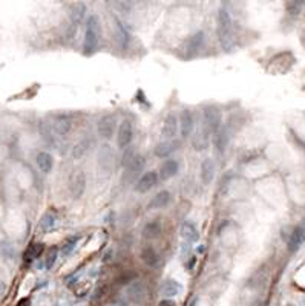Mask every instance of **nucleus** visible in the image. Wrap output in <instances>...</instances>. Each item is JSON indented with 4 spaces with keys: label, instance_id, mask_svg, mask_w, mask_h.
<instances>
[{
    "label": "nucleus",
    "instance_id": "6ab92c4d",
    "mask_svg": "<svg viewBox=\"0 0 305 306\" xmlns=\"http://www.w3.org/2000/svg\"><path fill=\"white\" fill-rule=\"evenodd\" d=\"M126 294H128V299L133 303H140L144 295H146V288H144V283L141 280H135L132 282L129 287H128V291H126Z\"/></svg>",
    "mask_w": 305,
    "mask_h": 306
},
{
    "label": "nucleus",
    "instance_id": "58836bf2",
    "mask_svg": "<svg viewBox=\"0 0 305 306\" xmlns=\"http://www.w3.org/2000/svg\"><path fill=\"white\" fill-rule=\"evenodd\" d=\"M158 306H175V302H173L172 299H163V300L158 303Z\"/></svg>",
    "mask_w": 305,
    "mask_h": 306
},
{
    "label": "nucleus",
    "instance_id": "f03ea898",
    "mask_svg": "<svg viewBox=\"0 0 305 306\" xmlns=\"http://www.w3.org/2000/svg\"><path fill=\"white\" fill-rule=\"evenodd\" d=\"M100 37H101L100 18L95 14H92L88 17L86 22V36H85V43H83V54L92 55L98 49Z\"/></svg>",
    "mask_w": 305,
    "mask_h": 306
},
{
    "label": "nucleus",
    "instance_id": "c85d7f7f",
    "mask_svg": "<svg viewBox=\"0 0 305 306\" xmlns=\"http://www.w3.org/2000/svg\"><path fill=\"white\" fill-rule=\"evenodd\" d=\"M45 251V245L41 242H34L28 247V250L25 251V260L26 262H33L36 259H38L41 256V252Z\"/></svg>",
    "mask_w": 305,
    "mask_h": 306
},
{
    "label": "nucleus",
    "instance_id": "a878e982",
    "mask_svg": "<svg viewBox=\"0 0 305 306\" xmlns=\"http://www.w3.org/2000/svg\"><path fill=\"white\" fill-rule=\"evenodd\" d=\"M181 236L184 237L186 242L192 244V242H198L199 240V231H198L195 224L186 220V222L181 225Z\"/></svg>",
    "mask_w": 305,
    "mask_h": 306
},
{
    "label": "nucleus",
    "instance_id": "6e6552de",
    "mask_svg": "<svg viewBox=\"0 0 305 306\" xmlns=\"http://www.w3.org/2000/svg\"><path fill=\"white\" fill-rule=\"evenodd\" d=\"M132 140H133V126L129 120H124L121 121L117 130V145L121 150H124L131 145Z\"/></svg>",
    "mask_w": 305,
    "mask_h": 306
},
{
    "label": "nucleus",
    "instance_id": "4be33fe9",
    "mask_svg": "<svg viewBox=\"0 0 305 306\" xmlns=\"http://www.w3.org/2000/svg\"><path fill=\"white\" fill-rule=\"evenodd\" d=\"M161 224H160V220H151V222H147L143 230H141V236L143 239L146 240H153L156 237H160L161 236Z\"/></svg>",
    "mask_w": 305,
    "mask_h": 306
},
{
    "label": "nucleus",
    "instance_id": "dca6fc26",
    "mask_svg": "<svg viewBox=\"0 0 305 306\" xmlns=\"http://www.w3.org/2000/svg\"><path fill=\"white\" fill-rule=\"evenodd\" d=\"M115 41L120 49H126L131 41V33L118 18H115Z\"/></svg>",
    "mask_w": 305,
    "mask_h": 306
},
{
    "label": "nucleus",
    "instance_id": "0eeeda50",
    "mask_svg": "<svg viewBox=\"0 0 305 306\" xmlns=\"http://www.w3.org/2000/svg\"><path fill=\"white\" fill-rule=\"evenodd\" d=\"M158 182H160L158 172L151 170V172L143 173L138 178V181H136V184L133 185V188H135V192H138V193H147V192H151V190L156 184H158Z\"/></svg>",
    "mask_w": 305,
    "mask_h": 306
},
{
    "label": "nucleus",
    "instance_id": "f257e3e1",
    "mask_svg": "<svg viewBox=\"0 0 305 306\" xmlns=\"http://www.w3.org/2000/svg\"><path fill=\"white\" fill-rule=\"evenodd\" d=\"M218 38L224 51L230 52L235 48V37H233V18L227 8H219L218 11Z\"/></svg>",
    "mask_w": 305,
    "mask_h": 306
},
{
    "label": "nucleus",
    "instance_id": "423d86ee",
    "mask_svg": "<svg viewBox=\"0 0 305 306\" xmlns=\"http://www.w3.org/2000/svg\"><path fill=\"white\" fill-rule=\"evenodd\" d=\"M115 129H117V117L112 113H106L98 120L97 124V132L101 136L103 140H111L112 135L115 133Z\"/></svg>",
    "mask_w": 305,
    "mask_h": 306
},
{
    "label": "nucleus",
    "instance_id": "412c9836",
    "mask_svg": "<svg viewBox=\"0 0 305 306\" xmlns=\"http://www.w3.org/2000/svg\"><path fill=\"white\" fill-rule=\"evenodd\" d=\"M140 256H141V260L144 262V265L149 267V268H155L160 263L158 252H156V250L152 245H146L141 250V254Z\"/></svg>",
    "mask_w": 305,
    "mask_h": 306
},
{
    "label": "nucleus",
    "instance_id": "bb28decb",
    "mask_svg": "<svg viewBox=\"0 0 305 306\" xmlns=\"http://www.w3.org/2000/svg\"><path fill=\"white\" fill-rule=\"evenodd\" d=\"M91 147H92V140L91 138L80 140L76 145L72 147V158L74 160H81L83 156L89 153Z\"/></svg>",
    "mask_w": 305,
    "mask_h": 306
},
{
    "label": "nucleus",
    "instance_id": "39448f33",
    "mask_svg": "<svg viewBox=\"0 0 305 306\" xmlns=\"http://www.w3.org/2000/svg\"><path fill=\"white\" fill-rule=\"evenodd\" d=\"M204 33L203 31H198V33H195L193 36H191L189 38H186V41L183 43L181 49L184 52V57L186 58H192L198 54V51L201 49L203 43H204Z\"/></svg>",
    "mask_w": 305,
    "mask_h": 306
},
{
    "label": "nucleus",
    "instance_id": "a211bd4d",
    "mask_svg": "<svg viewBox=\"0 0 305 306\" xmlns=\"http://www.w3.org/2000/svg\"><path fill=\"white\" fill-rule=\"evenodd\" d=\"M230 143V132L227 127H221L213 133V145L218 153H224Z\"/></svg>",
    "mask_w": 305,
    "mask_h": 306
},
{
    "label": "nucleus",
    "instance_id": "9d476101",
    "mask_svg": "<svg viewBox=\"0 0 305 306\" xmlns=\"http://www.w3.org/2000/svg\"><path fill=\"white\" fill-rule=\"evenodd\" d=\"M304 244H305V220L291 231V234L287 240V248L290 252H296Z\"/></svg>",
    "mask_w": 305,
    "mask_h": 306
},
{
    "label": "nucleus",
    "instance_id": "2eb2a0df",
    "mask_svg": "<svg viewBox=\"0 0 305 306\" xmlns=\"http://www.w3.org/2000/svg\"><path fill=\"white\" fill-rule=\"evenodd\" d=\"M181 292H183V285L173 279L164 280L160 287V294L164 299H173L176 295H180Z\"/></svg>",
    "mask_w": 305,
    "mask_h": 306
},
{
    "label": "nucleus",
    "instance_id": "9b49d317",
    "mask_svg": "<svg viewBox=\"0 0 305 306\" xmlns=\"http://www.w3.org/2000/svg\"><path fill=\"white\" fill-rule=\"evenodd\" d=\"M178 130H180V120L176 118L175 113H169L164 118L163 127H161V135L167 141H171V140H175Z\"/></svg>",
    "mask_w": 305,
    "mask_h": 306
},
{
    "label": "nucleus",
    "instance_id": "79ce46f5",
    "mask_svg": "<svg viewBox=\"0 0 305 306\" xmlns=\"http://www.w3.org/2000/svg\"><path fill=\"white\" fill-rule=\"evenodd\" d=\"M29 299H23V300H20L19 302V306H29Z\"/></svg>",
    "mask_w": 305,
    "mask_h": 306
},
{
    "label": "nucleus",
    "instance_id": "a19ab883",
    "mask_svg": "<svg viewBox=\"0 0 305 306\" xmlns=\"http://www.w3.org/2000/svg\"><path fill=\"white\" fill-rule=\"evenodd\" d=\"M114 306H128V303H126L124 299H118V300H115Z\"/></svg>",
    "mask_w": 305,
    "mask_h": 306
},
{
    "label": "nucleus",
    "instance_id": "7ed1b4c3",
    "mask_svg": "<svg viewBox=\"0 0 305 306\" xmlns=\"http://www.w3.org/2000/svg\"><path fill=\"white\" fill-rule=\"evenodd\" d=\"M144 158L141 155H136L132 162L124 167V172H123V178H121V182L124 185H129V184H136V181H138V176L143 173V168H144Z\"/></svg>",
    "mask_w": 305,
    "mask_h": 306
},
{
    "label": "nucleus",
    "instance_id": "cd10ccee",
    "mask_svg": "<svg viewBox=\"0 0 305 306\" xmlns=\"http://www.w3.org/2000/svg\"><path fill=\"white\" fill-rule=\"evenodd\" d=\"M36 162L41 172L49 173L52 170V167H54V158H52L51 153H48V152H40L36 156Z\"/></svg>",
    "mask_w": 305,
    "mask_h": 306
},
{
    "label": "nucleus",
    "instance_id": "aec40b11",
    "mask_svg": "<svg viewBox=\"0 0 305 306\" xmlns=\"http://www.w3.org/2000/svg\"><path fill=\"white\" fill-rule=\"evenodd\" d=\"M172 200V195L171 192H167V190H163V192L156 193L152 199L151 202L147 204V210H158V208H164L171 204Z\"/></svg>",
    "mask_w": 305,
    "mask_h": 306
},
{
    "label": "nucleus",
    "instance_id": "37998d69",
    "mask_svg": "<svg viewBox=\"0 0 305 306\" xmlns=\"http://www.w3.org/2000/svg\"><path fill=\"white\" fill-rule=\"evenodd\" d=\"M204 251V247L201 245V247H199V248H196V252H198V254H201V252Z\"/></svg>",
    "mask_w": 305,
    "mask_h": 306
},
{
    "label": "nucleus",
    "instance_id": "7c9ffc66",
    "mask_svg": "<svg viewBox=\"0 0 305 306\" xmlns=\"http://www.w3.org/2000/svg\"><path fill=\"white\" fill-rule=\"evenodd\" d=\"M71 129H72V123L66 117H60L54 121V130L57 135H61V136L68 135L71 132Z\"/></svg>",
    "mask_w": 305,
    "mask_h": 306
},
{
    "label": "nucleus",
    "instance_id": "c9c22d12",
    "mask_svg": "<svg viewBox=\"0 0 305 306\" xmlns=\"http://www.w3.org/2000/svg\"><path fill=\"white\" fill-rule=\"evenodd\" d=\"M91 289V283L89 282H85L83 283V287L78 288V287H74V294L78 295V297H83V295H86Z\"/></svg>",
    "mask_w": 305,
    "mask_h": 306
},
{
    "label": "nucleus",
    "instance_id": "2f4dec72",
    "mask_svg": "<svg viewBox=\"0 0 305 306\" xmlns=\"http://www.w3.org/2000/svg\"><path fill=\"white\" fill-rule=\"evenodd\" d=\"M78 240H80V236H69L65 242H63V245H61V250H60L61 256H69L71 252L76 250Z\"/></svg>",
    "mask_w": 305,
    "mask_h": 306
},
{
    "label": "nucleus",
    "instance_id": "f704fd0d",
    "mask_svg": "<svg viewBox=\"0 0 305 306\" xmlns=\"http://www.w3.org/2000/svg\"><path fill=\"white\" fill-rule=\"evenodd\" d=\"M302 6H304V2H288L287 3V11H288L290 16H299Z\"/></svg>",
    "mask_w": 305,
    "mask_h": 306
},
{
    "label": "nucleus",
    "instance_id": "e433bc0d",
    "mask_svg": "<svg viewBox=\"0 0 305 306\" xmlns=\"http://www.w3.org/2000/svg\"><path fill=\"white\" fill-rule=\"evenodd\" d=\"M78 279H80V272H74V274H71V276H68L66 277V285L69 288H72L74 285H77V282H78Z\"/></svg>",
    "mask_w": 305,
    "mask_h": 306
},
{
    "label": "nucleus",
    "instance_id": "72a5a7b5",
    "mask_svg": "<svg viewBox=\"0 0 305 306\" xmlns=\"http://www.w3.org/2000/svg\"><path fill=\"white\" fill-rule=\"evenodd\" d=\"M58 257V248L57 247H52L48 252V256H46V260H45V267L46 270H51L52 267L56 265V260Z\"/></svg>",
    "mask_w": 305,
    "mask_h": 306
},
{
    "label": "nucleus",
    "instance_id": "5701e85b",
    "mask_svg": "<svg viewBox=\"0 0 305 306\" xmlns=\"http://www.w3.org/2000/svg\"><path fill=\"white\" fill-rule=\"evenodd\" d=\"M98 164L104 170H111L114 167V152L108 144H103L100 147V153H98Z\"/></svg>",
    "mask_w": 305,
    "mask_h": 306
},
{
    "label": "nucleus",
    "instance_id": "f8f14e48",
    "mask_svg": "<svg viewBox=\"0 0 305 306\" xmlns=\"http://www.w3.org/2000/svg\"><path fill=\"white\" fill-rule=\"evenodd\" d=\"M195 130V118H193V113L192 110L184 109L180 115V133L183 138H187V136H191Z\"/></svg>",
    "mask_w": 305,
    "mask_h": 306
},
{
    "label": "nucleus",
    "instance_id": "c756f323",
    "mask_svg": "<svg viewBox=\"0 0 305 306\" xmlns=\"http://www.w3.org/2000/svg\"><path fill=\"white\" fill-rule=\"evenodd\" d=\"M56 222H57V215L54 212H48L40 219V230L43 233H48V231H51L56 227Z\"/></svg>",
    "mask_w": 305,
    "mask_h": 306
},
{
    "label": "nucleus",
    "instance_id": "f3484780",
    "mask_svg": "<svg viewBox=\"0 0 305 306\" xmlns=\"http://www.w3.org/2000/svg\"><path fill=\"white\" fill-rule=\"evenodd\" d=\"M178 147H180V143L175 141V140H171V141H163L160 144H156L155 145V149H153V155L156 158H169Z\"/></svg>",
    "mask_w": 305,
    "mask_h": 306
},
{
    "label": "nucleus",
    "instance_id": "1a4fd4ad",
    "mask_svg": "<svg viewBox=\"0 0 305 306\" xmlns=\"http://www.w3.org/2000/svg\"><path fill=\"white\" fill-rule=\"evenodd\" d=\"M86 184H88V179L85 172H76L72 175L71 181H69V190H71V195L74 199H80L86 192Z\"/></svg>",
    "mask_w": 305,
    "mask_h": 306
},
{
    "label": "nucleus",
    "instance_id": "4c0bfd02",
    "mask_svg": "<svg viewBox=\"0 0 305 306\" xmlns=\"http://www.w3.org/2000/svg\"><path fill=\"white\" fill-rule=\"evenodd\" d=\"M114 259V250L112 248H108L106 251L103 252V257H101V262L103 263H109L111 260Z\"/></svg>",
    "mask_w": 305,
    "mask_h": 306
},
{
    "label": "nucleus",
    "instance_id": "473e14b6",
    "mask_svg": "<svg viewBox=\"0 0 305 306\" xmlns=\"http://www.w3.org/2000/svg\"><path fill=\"white\" fill-rule=\"evenodd\" d=\"M136 155H138V153H136L135 149H133V147H131V145L128 147V149H124L123 156H121V165H123V167H128V165L132 162V160H133V158H135Z\"/></svg>",
    "mask_w": 305,
    "mask_h": 306
},
{
    "label": "nucleus",
    "instance_id": "b1692460",
    "mask_svg": "<svg viewBox=\"0 0 305 306\" xmlns=\"http://www.w3.org/2000/svg\"><path fill=\"white\" fill-rule=\"evenodd\" d=\"M199 176H201V182L204 185H209L213 181L215 178V162L210 160V158H206V160L201 162V172H199Z\"/></svg>",
    "mask_w": 305,
    "mask_h": 306
},
{
    "label": "nucleus",
    "instance_id": "ddd939ff",
    "mask_svg": "<svg viewBox=\"0 0 305 306\" xmlns=\"http://www.w3.org/2000/svg\"><path fill=\"white\" fill-rule=\"evenodd\" d=\"M192 144H193V149L196 152H204L210 145V130L206 127L204 124L196 130L193 140H192Z\"/></svg>",
    "mask_w": 305,
    "mask_h": 306
},
{
    "label": "nucleus",
    "instance_id": "20e7f679",
    "mask_svg": "<svg viewBox=\"0 0 305 306\" xmlns=\"http://www.w3.org/2000/svg\"><path fill=\"white\" fill-rule=\"evenodd\" d=\"M203 124L210 130V133H215L223 126V115L221 110L215 106H207L203 109Z\"/></svg>",
    "mask_w": 305,
    "mask_h": 306
},
{
    "label": "nucleus",
    "instance_id": "4468645a",
    "mask_svg": "<svg viewBox=\"0 0 305 306\" xmlns=\"http://www.w3.org/2000/svg\"><path fill=\"white\" fill-rule=\"evenodd\" d=\"M178 172H180V164H178L176 160L169 158V160H166L160 167V172H158L160 181H163V182L169 181V179H172L173 176L178 175Z\"/></svg>",
    "mask_w": 305,
    "mask_h": 306
},
{
    "label": "nucleus",
    "instance_id": "ea45409f",
    "mask_svg": "<svg viewBox=\"0 0 305 306\" xmlns=\"http://www.w3.org/2000/svg\"><path fill=\"white\" fill-rule=\"evenodd\" d=\"M5 292H6V283L3 280H0V299L3 297Z\"/></svg>",
    "mask_w": 305,
    "mask_h": 306
},
{
    "label": "nucleus",
    "instance_id": "393cba45",
    "mask_svg": "<svg viewBox=\"0 0 305 306\" xmlns=\"http://www.w3.org/2000/svg\"><path fill=\"white\" fill-rule=\"evenodd\" d=\"M85 16H86V5L85 3H81V2L72 3V8L69 11V17H71V22H72L74 26H77L78 23H81Z\"/></svg>",
    "mask_w": 305,
    "mask_h": 306
}]
</instances>
